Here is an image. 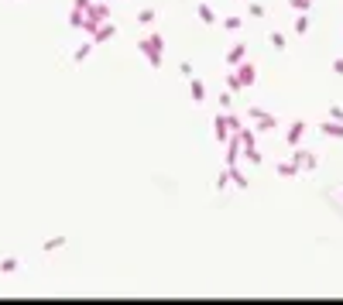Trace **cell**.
I'll use <instances>...</instances> for the list:
<instances>
[{"label":"cell","mask_w":343,"mask_h":305,"mask_svg":"<svg viewBox=\"0 0 343 305\" xmlns=\"http://www.w3.org/2000/svg\"><path fill=\"white\" fill-rule=\"evenodd\" d=\"M18 267H21L18 257H4V261H0V271H4V274H14Z\"/></svg>","instance_id":"6da1fadb"},{"label":"cell","mask_w":343,"mask_h":305,"mask_svg":"<svg viewBox=\"0 0 343 305\" xmlns=\"http://www.w3.org/2000/svg\"><path fill=\"white\" fill-rule=\"evenodd\" d=\"M107 38H114V24H110V28H107V24L96 28V41H107Z\"/></svg>","instance_id":"3957f363"},{"label":"cell","mask_w":343,"mask_h":305,"mask_svg":"<svg viewBox=\"0 0 343 305\" xmlns=\"http://www.w3.org/2000/svg\"><path fill=\"white\" fill-rule=\"evenodd\" d=\"M62 244H65V237H48V240H45V254H52V250H58Z\"/></svg>","instance_id":"7a4b0ae2"}]
</instances>
